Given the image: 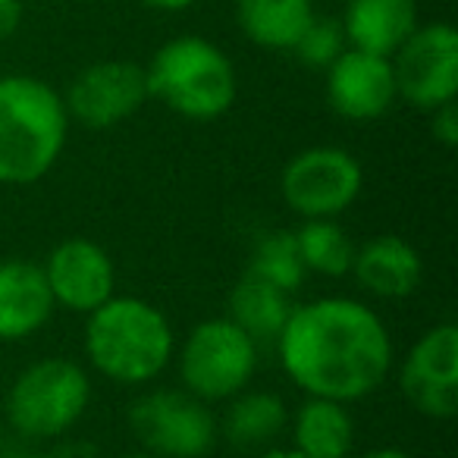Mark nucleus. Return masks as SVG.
I'll return each instance as SVG.
<instances>
[{
  "mask_svg": "<svg viewBox=\"0 0 458 458\" xmlns=\"http://www.w3.org/2000/svg\"><path fill=\"white\" fill-rule=\"evenodd\" d=\"M135 443L157 458H204L220 443L214 405L182 386H157L135 395L126 408Z\"/></svg>",
  "mask_w": 458,
  "mask_h": 458,
  "instance_id": "7",
  "label": "nucleus"
},
{
  "mask_svg": "<svg viewBox=\"0 0 458 458\" xmlns=\"http://www.w3.org/2000/svg\"><path fill=\"white\" fill-rule=\"evenodd\" d=\"M361 458H414L408 449H399V445H380V449L364 452Z\"/></svg>",
  "mask_w": 458,
  "mask_h": 458,
  "instance_id": "27",
  "label": "nucleus"
},
{
  "mask_svg": "<svg viewBox=\"0 0 458 458\" xmlns=\"http://www.w3.org/2000/svg\"><path fill=\"white\" fill-rule=\"evenodd\" d=\"M148 10H154V13H182V10H189L195 0H141Z\"/></svg>",
  "mask_w": 458,
  "mask_h": 458,
  "instance_id": "26",
  "label": "nucleus"
},
{
  "mask_svg": "<svg viewBox=\"0 0 458 458\" xmlns=\"http://www.w3.org/2000/svg\"><path fill=\"white\" fill-rule=\"evenodd\" d=\"M85 361L116 386H148L176 355V330L154 301L114 295L85 314Z\"/></svg>",
  "mask_w": 458,
  "mask_h": 458,
  "instance_id": "2",
  "label": "nucleus"
},
{
  "mask_svg": "<svg viewBox=\"0 0 458 458\" xmlns=\"http://www.w3.org/2000/svg\"><path fill=\"white\" fill-rule=\"evenodd\" d=\"M57 305L41 264L10 258L0 261V343H26L45 330Z\"/></svg>",
  "mask_w": 458,
  "mask_h": 458,
  "instance_id": "15",
  "label": "nucleus"
},
{
  "mask_svg": "<svg viewBox=\"0 0 458 458\" xmlns=\"http://www.w3.org/2000/svg\"><path fill=\"white\" fill-rule=\"evenodd\" d=\"M399 101L414 110L443 107L458 98V32L449 22L418 26L389 57Z\"/></svg>",
  "mask_w": 458,
  "mask_h": 458,
  "instance_id": "9",
  "label": "nucleus"
},
{
  "mask_svg": "<svg viewBox=\"0 0 458 458\" xmlns=\"http://www.w3.org/2000/svg\"><path fill=\"white\" fill-rule=\"evenodd\" d=\"M54 305L72 314H91L116 295V264L104 245L70 236L47 251L41 264Z\"/></svg>",
  "mask_w": 458,
  "mask_h": 458,
  "instance_id": "12",
  "label": "nucleus"
},
{
  "mask_svg": "<svg viewBox=\"0 0 458 458\" xmlns=\"http://www.w3.org/2000/svg\"><path fill=\"white\" fill-rule=\"evenodd\" d=\"M430 135L439 148H445V151L458 148V104L455 101L430 110Z\"/></svg>",
  "mask_w": 458,
  "mask_h": 458,
  "instance_id": "24",
  "label": "nucleus"
},
{
  "mask_svg": "<svg viewBox=\"0 0 458 458\" xmlns=\"http://www.w3.org/2000/svg\"><path fill=\"white\" fill-rule=\"evenodd\" d=\"M91 395L95 389L82 364L66 355H45L13 377L0 411L22 439L51 443L89 414Z\"/></svg>",
  "mask_w": 458,
  "mask_h": 458,
  "instance_id": "5",
  "label": "nucleus"
},
{
  "mask_svg": "<svg viewBox=\"0 0 458 458\" xmlns=\"http://www.w3.org/2000/svg\"><path fill=\"white\" fill-rule=\"evenodd\" d=\"M293 295L276 289L274 283L261 280L255 274H242V280L229 293L226 318L239 324L258 345H274L283 324L293 311Z\"/></svg>",
  "mask_w": 458,
  "mask_h": 458,
  "instance_id": "20",
  "label": "nucleus"
},
{
  "mask_svg": "<svg viewBox=\"0 0 458 458\" xmlns=\"http://www.w3.org/2000/svg\"><path fill=\"white\" fill-rule=\"evenodd\" d=\"M274 345L293 386L345 405L374 395L395 368L386 320L352 295H320L293 305Z\"/></svg>",
  "mask_w": 458,
  "mask_h": 458,
  "instance_id": "1",
  "label": "nucleus"
},
{
  "mask_svg": "<svg viewBox=\"0 0 458 458\" xmlns=\"http://www.w3.org/2000/svg\"><path fill=\"white\" fill-rule=\"evenodd\" d=\"M345 45L377 57H393L420 26L418 0H345L339 16Z\"/></svg>",
  "mask_w": 458,
  "mask_h": 458,
  "instance_id": "16",
  "label": "nucleus"
},
{
  "mask_svg": "<svg viewBox=\"0 0 458 458\" xmlns=\"http://www.w3.org/2000/svg\"><path fill=\"white\" fill-rule=\"evenodd\" d=\"M148 98L191 123H214L233 110L239 76L229 54L201 35H176L145 66Z\"/></svg>",
  "mask_w": 458,
  "mask_h": 458,
  "instance_id": "4",
  "label": "nucleus"
},
{
  "mask_svg": "<svg viewBox=\"0 0 458 458\" xmlns=\"http://www.w3.org/2000/svg\"><path fill=\"white\" fill-rule=\"evenodd\" d=\"M255 458H308V455L295 452L293 445H289V449H280V445H270V449H264V452H255Z\"/></svg>",
  "mask_w": 458,
  "mask_h": 458,
  "instance_id": "28",
  "label": "nucleus"
},
{
  "mask_svg": "<svg viewBox=\"0 0 458 458\" xmlns=\"http://www.w3.org/2000/svg\"><path fill=\"white\" fill-rule=\"evenodd\" d=\"M293 449L308 458H352L358 439V424L352 405L333 399L305 395L295 411H289Z\"/></svg>",
  "mask_w": 458,
  "mask_h": 458,
  "instance_id": "17",
  "label": "nucleus"
},
{
  "mask_svg": "<svg viewBox=\"0 0 458 458\" xmlns=\"http://www.w3.org/2000/svg\"><path fill=\"white\" fill-rule=\"evenodd\" d=\"M173 361L185 393L208 405H223L255 383L261 345L223 314L191 327L182 345H176Z\"/></svg>",
  "mask_w": 458,
  "mask_h": 458,
  "instance_id": "6",
  "label": "nucleus"
},
{
  "mask_svg": "<svg viewBox=\"0 0 458 458\" xmlns=\"http://www.w3.org/2000/svg\"><path fill=\"white\" fill-rule=\"evenodd\" d=\"M120 458H157V455H151V452L139 449V452H126V455H120Z\"/></svg>",
  "mask_w": 458,
  "mask_h": 458,
  "instance_id": "29",
  "label": "nucleus"
},
{
  "mask_svg": "<svg viewBox=\"0 0 458 458\" xmlns=\"http://www.w3.org/2000/svg\"><path fill=\"white\" fill-rule=\"evenodd\" d=\"M393 370L414 411L430 420H452L458 411V327L452 320L427 327Z\"/></svg>",
  "mask_w": 458,
  "mask_h": 458,
  "instance_id": "10",
  "label": "nucleus"
},
{
  "mask_svg": "<svg viewBox=\"0 0 458 458\" xmlns=\"http://www.w3.org/2000/svg\"><path fill=\"white\" fill-rule=\"evenodd\" d=\"M148 98L145 66L132 60H98L72 76L64 95L70 123L104 132L120 123L132 120Z\"/></svg>",
  "mask_w": 458,
  "mask_h": 458,
  "instance_id": "11",
  "label": "nucleus"
},
{
  "mask_svg": "<svg viewBox=\"0 0 458 458\" xmlns=\"http://www.w3.org/2000/svg\"><path fill=\"white\" fill-rule=\"evenodd\" d=\"M327 104L336 116L349 123H374L393 110L399 101L395 76L389 57L345 47L327 66Z\"/></svg>",
  "mask_w": 458,
  "mask_h": 458,
  "instance_id": "13",
  "label": "nucleus"
},
{
  "mask_svg": "<svg viewBox=\"0 0 458 458\" xmlns=\"http://www.w3.org/2000/svg\"><path fill=\"white\" fill-rule=\"evenodd\" d=\"M22 16H26L22 0H0V45L10 41L16 32H20Z\"/></svg>",
  "mask_w": 458,
  "mask_h": 458,
  "instance_id": "25",
  "label": "nucleus"
},
{
  "mask_svg": "<svg viewBox=\"0 0 458 458\" xmlns=\"http://www.w3.org/2000/svg\"><path fill=\"white\" fill-rule=\"evenodd\" d=\"M314 13V0H236L239 29L264 51H293Z\"/></svg>",
  "mask_w": 458,
  "mask_h": 458,
  "instance_id": "19",
  "label": "nucleus"
},
{
  "mask_svg": "<svg viewBox=\"0 0 458 458\" xmlns=\"http://www.w3.org/2000/svg\"><path fill=\"white\" fill-rule=\"evenodd\" d=\"M220 439L245 452H264L286 433L289 427V405L283 395L270 389H242L229 402H223Z\"/></svg>",
  "mask_w": 458,
  "mask_h": 458,
  "instance_id": "18",
  "label": "nucleus"
},
{
  "mask_svg": "<svg viewBox=\"0 0 458 458\" xmlns=\"http://www.w3.org/2000/svg\"><path fill=\"white\" fill-rule=\"evenodd\" d=\"M0 418H4V411H0Z\"/></svg>",
  "mask_w": 458,
  "mask_h": 458,
  "instance_id": "30",
  "label": "nucleus"
},
{
  "mask_svg": "<svg viewBox=\"0 0 458 458\" xmlns=\"http://www.w3.org/2000/svg\"><path fill=\"white\" fill-rule=\"evenodd\" d=\"M293 236L308 274L327 276V280L349 276L355 242L339 226V220H301V226L293 229Z\"/></svg>",
  "mask_w": 458,
  "mask_h": 458,
  "instance_id": "21",
  "label": "nucleus"
},
{
  "mask_svg": "<svg viewBox=\"0 0 458 458\" xmlns=\"http://www.w3.org/2000/svg\"><path fill=\"white\" fill-rule=\"evenodd\" d=\"M349 276L361 286V293L374 299L402 301L418 293L424 283V258L411 242H405L395 233H386V236H374L364 245H355Z\"/></svg>",
  "mask_w": 458,
  "mask_h": 458,
  "instance_id": "14",
  "label": "nucleus"
},
{
  "mask_svg": "<svg viewBox=\"0 0 458 458\" xmlns=\"http://www.w3.org/2000/svg\"><path fill=\"white\" fill-rule=\"evenodd\" d=\"M64 95L35 76H0V185H35L60 164L70 139Z\"/></svg>",
  "mask_w": 458,
  "mask_h": 458,
  "instance_id": "3",
  "label": "nucleus"
},
{
  "mask_svg": "<svg viewBox=\"0 0 458 458\" xmlns=\"http://www.w3.org/2000/svg\"><path fill=\"white\" fill-rule=\"evenodd\" d=\"M245 274H255L261 280L274 283L276 289L295 295L305 283L308 270L299 258V249H295V236L286 233V229H276V233H267L255 242L249 258V267Z\"/></svg>",
  "mask_w": 458,
  "mask_h": 458,
  "instance_id": "22",
  "label": "nucleus"
},
{
  "mask_svg": "<svg viewBox=\"0 0 458 458\" xmlns=\"http://www.w3.org/2000/svg\"><path fill=\"white\" fill-rule=\"evenodd\" d=\"M345 47L349 45H345V35H343L339 20L314 13V20L308 22V29L299 35V41H295V47L289 54H295L299 64L311 66V70H327Z\"/></svg>",
  "mask_w": 458,
  "mask_h": 458,
  "instance_id": "23",
  "label": "nucleus"
},
{
  "mask_svg": "<svg viewBox=\"0 0 458 458\" xmlns=\"http://www.w3.org/2000/svg\"><path fill=\"white\" fill-rule=\"evenodd\" d=\"M361 160L336 145L305 148L280 173L283 204L299 220H339L361 198Z\"/></svg>",
  "mask_w": 458,
  "mask_h": 458,
  "instance_id": "8",
  "label": "nucleus"
}]
</instances>
